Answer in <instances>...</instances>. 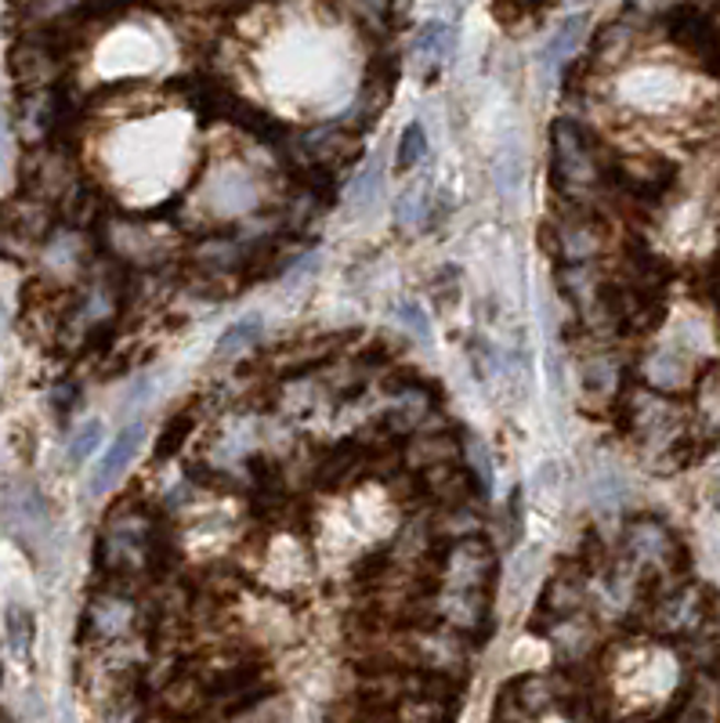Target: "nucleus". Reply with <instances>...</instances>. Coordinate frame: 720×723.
Listing matches in <instances>:
<instances>
[{
    "label": "nucleus",
    "instance_id": "f257e3e1",
    "mask_svg": "<svg viewBox=\"0 0 720 723\" xmlns=\"http://www.w3.org/2000/svg\"><path fill=\"white\" fill-rule=\"evenodd\" d=\"M608 148L576 120H554L551 123V196L565 203H587L601 207V196L608 192Z\"/></svg>",
    "mask_w": 720,
    "mask_h": 723
},
{
    "label": "nucleus",
    "instance_id": "f03ea898",
    "mask_svg": "<svg viewBox=\"0 0 720 723\" xmlns=\"http://www.w3.org/2000/svg\"><path fill=\"white\" fill-rule=\"evenodd\" d=\"M0 521H4V532L33 560H44L55 550V510L33 481L8 485L4 503H0Z\"/></svg>",
    "mask_w": 720,
    "mask_h": 723
},
{
    "label": "nucleus",
    "instance_id": "7ed1b4c3",
    "mask_svg": "<svg viewBox=\"0 0 720 723\" xmlns=\"http://www.w3.org/2000/svg\"><path fill=\"white\" fill-rule=\"evenodd\" d=\"M677 185V170L666 159H612L608 164V192L634 214H652L660 210Z\"/></svg>",
    "mask_w": 720,
    "mask_h": 723
},
{
    "label": "nucleus",
    "instance_id": "20e7f679",
    "mask_svg": "<svg viewBox=\"0 0 720 723\" xmlns=\"http://www.w3.org/2000/svg\"><path fill=\"white\" fill-rule=\"evenodd\" d=\"M142 601L120 586H95L80 615V644H109L123 633H139Z\"/></svg>",
    "mask_w": 720,
    "mask_h": 723
},
{
    "label": "nucleus",
    "instance_id": "39448f33",
    "mask_svg": "<svg viewBox=\"0 0 720 723\" xmlns=\"http://www.w3.org/2000/svg\"><path fill=\"white\" fill-rule=\"evenodd\" d=\"M77 181H80V174H77V164H73L69 148L41 142V145H30V153L22 156L19 192H26L33 199H44V203L58 207V199L66 196Z\"/></svg>",
    "mask_w": 720,
    "mask_h": 723
},
{
    "label": "nucleus",
    "instance_id": "423d86ee",
    "mask_svg": "<svg viewBox=\"0 0 720 723\" xmlns=\"http://www.w3.org/2000/svg\"><path fill=\"white\" fill-rule=\"evenodd\" d=\"M58 229V214L52 203L33 199L26 192H15L0 203V240L11 251H41Z\"/></svg>",
    "mask_w": 720,
    "mask_h": 723
},
{
    "label": "nucleus",
    "instance_id": "0eeeda50",
    "mask_svg": "<svg viewBox=\"0 0 720 723\" xmlns=\"http://www.w3.org/2000/svg\"><path fill=\"white\" fill-rule=\"evenodd\" d=\"M8 69L19 91H44V87H55L62 80V52L36 30H30L11 47Z\"/></svg>",
    "mask_w": 720,
    "mask_h": 723
},
{
    "label": "nucleus",
    "instance_id": "6e6552de",
    "mask_svg": "<svg viewBox=\"0 0 720 723\" xmlns=\"http://www.w3.org/2000/svg\"><path fill=\"white\" fill-rule=\"evenodd\" d=\"M666 36L674 41L677 47H685L688 55L702 58L710 73H717V30H713V19L702 15L699 8H688L680 4L674 11H666L663 19Z\"/></svg>",
    "mask_w": 720,
    "mask_h": 723
},
{
    "label": "nucleus",
    "instance_id": "1a4fd4ad",
    "mask_svg": "<svg viewBox=\"0 0 720 723\" xmlns=\"http://www.w3.org/2000/svg\"><path fill=\"white\" fill-rule=\"evenodd\" d=\"M297 148H301V159H308V164L337 174L358 159V131L337 127V123H333V127H319V131L301 134V138H297Z\"/></svg>",
    "mask_w": 720,
    "mask_h": 723
},
{
    "label": "nucleus",
    "instance_id": "9d476101",
    "mask_svg": "<svg viewBox=\"0 0 720 723\" xmlns=\"http://www.w3.org/2000/svg\"><path fill=\"white\" fill-rule=\"evenodd\" d=\"M369 464H374V453L358 442V438H347L337 448L319 456V467H315V489H326V492H341L347 489L352 481L366 478Z\"/></svg>",
    "mask_w": 720,
    "mask_h": 723
},
{
    "label": "nucleus",
    "instance_id": "9b49d317",
    "mask_svg": "<svg viewBox=\"0 0 720 723\" xmlns=\"http://www.w3.org/2000/svg\"><path fill=\"white\" fill-rule=\"evenodd\" d=\"M106 210H109L106 192L98 189V185L80 178L66 196L58 199L55 214H58V224H66L69 232H84V229H102Z\"/></svg>",
    "mask_w": 720,
    "mask_h": 723
},
{
    "label": "nucleus",
    "instance_id": "f8f14e48",
    "mask_svg": "<svg viewBox=\"0 0 720 723\" xmlns=\"http://www.w3.org/2000/svg\"><path fill=\"white\" fill-rule=\"evenodd\" d=\"M145 438V423L134 420L128 427H120V434L113 438V445L106 448V456L95 464V474H91V492H109L113 485H120L123 470L131 467V459L139 456V445Z\"/></svg>",
    "mask_w": 720,
    "mask_h": 723
},
{
    "label": "nucleus",
    "instance_id": "ddd939ff",
    "mask_svg": "<svg viewBox=\"0 0 720 723\" xmlns=\"http://www.w3.org/2000/svg\"><path fill=\"white\" fill-rule=\"evenodd\" d=\"M634 91L627 87V98L634 102L638 109H652V112H663L669 105H680L688 98V84L677 77V73H669L663 66H652L634 77Z\"/></svg>",
    "mask_w": 720,
    "mask_h": 723
},
{
    "label": "nucleus",
    "instance_id": "4468645a",
    "mask_svg": "<svg viewBox=\"0 0 720 723\" xmlns=\"http://www.w3.org/2000/svg\"><path fill=\"white\" fill-rule=\"evenodd\" d=\"M4 641L11 647V655L19 663H30L33 655V641H36V615L26 604H8L4 612Z\"/></svg>",
    "mask_w": 720,
    "mask_h": 723
},
{
    "label": "nucleus",
    "instance_id": "2eb2a0df",
    "mask_svg": "<svg viewBox=\"0 0 720 723\" xmlns=\"http://www.w3.org/2000/svg\"><path fill=\"white\" fill-rule=\"evenodd\" d=\"M583 33H587V15H573V19H565L562 26H557V33L547 41V47H543V55H540L543 73H551V69L562 66V62H565L568 55H573V47H579Z\"/></svg>",
    "mask_w": 720,
    "mask_h": 723
},
{
    "label": "nucleus",
    "instance_id": "dca6fc26",
    "mask_svg": "<svg viewBox=\"0 0 720 723\" xmlns=\"http://www.w3.org/2000/svg\"><path fill=\"white\" fill-rule=\"evenodd\" d=\"M453 47H456V30L450 22H428L413 41V52L420 58H428L431 66H442V62L453 55Z\"/></svg>",
    "mask_w": 720,
    "mask_h": 723
},
{
    "label": "nucleus",
    "instance_id": "f3484780",
    "mask_svg": "<svg viewBox=\"0 0 720 723\" xmlns=\"http://www.w3.org/2000/svg\"><path fill=\"white\" fill-rule=\"evenodd\" d=\"M261 330H265V322H261L257 315H243V319H235L232 326L221 333V341H218V347H214V355L218 358H235V355H243L246 347H254L257 341H261Z\"/></svg>",
    "mask_w": 720,
    "mask_h": 723
},
{
    "label": "nucleus",
    "instance_id": "a211bd4d",
    "mask_svg": "<svg viewBox=\"0 0 720 723\" xmlns=\"http://www.w3.org/2000/svg\"><path fill=\"white\" fill-rule=\"evenodd\" d=\"M380 189H384V159L374 156L366 167L355 170L352 185H347V203H352V210H366L380 196Z\"/></svg>",
    "mask_w": 720,
    "mask_h": 723
},
{
    "label": "nucleus",
    "instance_id": "6ab92c4d",
    "mask_svg": "<svg viewBox=\"0 0 720 723\" xmlns=\"http://www.w3.org/2000/svg\"><path fill=\"white\" fill-rule=\"evenodd\" d=\"M521 181H525V153H521V145L511 138L503 142V148L496 153V185H500V192L511 199Z\"/></svg>",
    "mask_w": 720,
    "mask_h": 723
},
{
    "label": "nucleus",
    "instance_id": "aec40b11",
    "mask_svg": "<svg viewBox=\"0 0 720 723\" xmlns=\"http://www.w3.org/2000/svg\"><path fill=\"white\" fill-rule=\"evenodd\" d=\"M196 431V409H181L174 413L164 427H159V438H156V459H170L178 456V448L189 442V434Z\"/></svg>",
    "mask_w": 720,
    "mask_h": 723
},
{
    "label": "nucleus",
    "instance_id": "412c9836",
    "mask_svg": "<svg viewBox=\"0 0 720 723\" xmlns=\"http://www.w3.org/2000/svg\"><path fill=\"white\" fill-rule=\"evenodd\" d=\"M428 159V131L424 123H406L402 127V138H399V148H395V170H417L420 164Z\"/></svg>",
    "mask_w": 720,
    "mask_h": 723
},
{
    "label": "nucleus",
    "instance_id": "4be33fe9",
    "mask_svg": "<svg viewBox=\"0 0 720 723\" xmlns=\"http://www.w3.org/2000/svg\"><path fill=\"white\" fill-rule=\"evenodd\" d=\"M431 203H434V196H428L424 185H413V189H406L395 199V221H399L402 229H420V224H428Z\"/></svg>",
    "mask_w": 720,
    "mask_h": 723
},
{
    "label": "nucleus",
    "instance_id": "5701e85b",
    "mask_svg": "<svg viewBox=\"0 0 720 723\" xmlns=\"http://www.w3.org/2000/svg\"><path fill=\"white\" fill-rule=\"evenodd\" d=\"M461 279H464V271L456 268V265H445L439 276H434L431 297H434V304H439V311H453L456 308V301H461Z\"/></svg>",
    "mask_w": 720,
    "mask_h": 723
},
{
    "label": "nucleus",
    "instance_id": "b1692460",
    "mask_svg": "<svg viewBox=\"0 0 720 723\" xmlns=\"http://www.w3.org/2000/svg\"><path fill=\"white\" fill-rule=\"evenodd\" d=\"M98 442H102V423H98V420L84 423V427L77 431V438L69 442V453H66V456H69V467H80L84 459L98 448Z\"/></svg>",
    "mask_w": 720,
    "mask_h": 723
},
{
    "label": "nucleus",
    "instance_id": "393cba45",
    "mask_svg": "<svg viewBox=\"0 0 720 723\" xmlns=\"http://www.w3.org/2000/svg\"><path fill=\"white\" fill-rule=\"evenodd\" d=\"M399 322H402L406 333L413 336L417 344H428V336H431V322H428V315H424V311H420L417 304L402 301V304H399Z\"/></svg>",
    "mask_w": 720,
    "mask_h": 723
},
{
    "label": "nucleus",
    "instance_id": "a878e982",
    "mask_svg": "<svg viewBox=\"0 0 720 723\" xmlns=\"http://www.w3.org/2000/svg\"><path fill=\"white\" fill-rule=\"evenodd\" d=\"M77 402H80V388L73 380H66V383H58L55 388V394H52V405H55V416L66 423L69 420V413L77 409Z\"/></svg>",
    "mask_w": 720,
    "mask_h": 723
},
{
    "label": "nucleus",
    "instance_id": "bb28decb",
    "mask_svg": "<svg viewBox=\"0 0 720 723\" xmlns=\"http://www.w3.org/2000/svg\"><path fill=\"white\" fill-rule=\"evenodd\" d=\"M8 138H11V127H8V112L0 109V167H4V159H8Z\"/></svg>",
    "mask_w": 720,
    "mask_h": 723
},
{
    "label": "nucleus",
    "instance_id": "cd10ccee",
    "mask_svg": "<svg viewBox=\"0 0 720 723\" xmlns=\"http://www.w3.org/2000/svg\"><path fill=\"white\" fill-rule=\"evenodd\" d=\"M4 322H8V315H4V304H0V333H4Z\"/></svg>",
    "mask_w": 720,
    "mask_h": 723
}]
</instances>
